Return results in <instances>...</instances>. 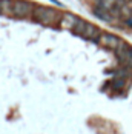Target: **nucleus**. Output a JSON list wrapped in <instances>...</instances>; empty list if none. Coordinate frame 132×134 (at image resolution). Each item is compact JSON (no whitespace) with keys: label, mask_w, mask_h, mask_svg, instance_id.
Here are the masks:
<instances>
[{"label":"nucleus","mask_w":132,"mask_h":134,"mask_svg":"<svg viewBox=\"0 0 132 134\" xmlns=\"http://www.w3.org/2000/svg\"><path fill=\"white\" fill-rule=\"evenodd\" d=\"M34 6L28 2H23V0H15L13 5V13L15 17H28L31 14H34Z\"/></svg>","instance_id":"nucleus-2"},{"label":"nucleus","mask_w":132,"mask_h":134,"mask_svg":"<svg viewBox=\"0 0 132 134\" xmlns=\"http://www.w3.org/2000/svg\"><path fill=\"white\" fill-rule=\"evenodd\" d=\"M124 83H126V82H124V77H118V79L114 80V88H115V90H121V88L124 86Z\"/></svg>","instance_id":"nucleus-10"},{"label":"nucleus","mask_w":132,"mask_h":134,"mask_svg":"<svg viewBox=\"0 0 132 134\" xmlns=\"http://www.w3.org/2000/svg\"><path fill=\"white\" fill-rule=\"evenodd\" d=\"M128 65H129V66H132V57H131V60L128 62Z\"/></svg>","instance_id":"nucleus-11"},{"label":"nucleus","mask_w":132,"mask_h":134,"mask_svg":"<svg viewBox=\"0 0 132 134\" xmlns=\"http://www.w3.org/2000/svg\"><path fill=\"white\" fill-rule=\"evenodd\" d=\"M101 34H100V31L97 29V26H94V25H88V28L85 29V32H83V36L81 37H85V39H92V40H98V37H100Z\"/></svg>","instance_id":"nucleus-6"},{"label":"nucleus","mask_w":132,"mask_h":134,"mask_svg":"<svg viewBox=\"0 0 132 134\" xmlns=\"http://www.w3.org/2000/svg\"><path fill=\"white\" fill-rule=\"evenodd\" d=\"M115 3H117V0H100V6L105 9H112Z\"/></svg>","instance_id":"nucleus-9"},{"label":"nucleus","mask_w":132,"mask_h":134,"mask_svg":"<svg viewBox=\"0 0 132 134\" xmlns=\"http://www.w3.org/2000/svg\"><path fill=\"white\" fill-rule=\"evenodd\" d=\"M98 43L103 45L105 48H109V49H117L123 42L120 40L117 36H114V34H106L105 32V34H101V36L98 37Z\"/></svg>","instance_id":"nucleus-3"},{"label":"nucleus","mask_w":132,"mask_h":134,"mask_svg":"<svg viewBox=\"0 0 132 134\" xmlns=\"http://www.w3.org/2000/svg\"><path fill=\"white\" fill-rule=\"evenodd\" d=\"M79 22V19L75 17V15H72L71 13H65L63 14V17H62V26L63 28H68V29H72L74 28V25Z\"/></svg>","instance_id":"nucleus-5"},{"label":"nucleus","mask_w":132,"mask_h":134,"mask_svg":"<svg viewBox=\"0 0 132 134\" xmlns=\"http://www.w3.org/2000/svg\"><path fill=\"white\" fill-rule=\"evenodd\" d=\"M115 54H117V57H118L120 62L128 63V62L131 60V57H132V48H131V46H128V45L123 42L118 48L115 49Z\"/></svg>","instance_id":"nucleus-4"},{"label":"nucleus","mask_w":132,"mask_h":134,"mask_svg":"<svg viewBox=\"0 0 132 134\" xmlns=\"http://www.w3.org/2000/svg\"><path fill=\"white\" fill-rule=\"evenodd\" d=\"M88 22H85V20H80L79 19V22L74 25V28H72V31L75 32V34H79V36H83V32H85V29L88 28Z\"/></svg>","instance_id":"nucleus-8"},{"label":"nucleus","mask_w":132,"mask_h":134,"mask_svg":"<svg viewBox=\"0 0 132 134\" xmlns=\"http://www.w3.org/2000/svg\"><path fill=\"white\" fill-rule=\"evenodd\" d=\"M13 0H0V14L3 15H14L13 13Z\"/></svg>","instance_id":"nucleus-7"},{"label":"nucleus","mask_w":132,"mask_h":134,"mask_svg":"<svg viewBox=\"0 0 132 134\" xmlns=\"http://www.w3.org/2000/svg\"><path fill=\"white\" fill-rule=\"evenodd\" d=\"M63 14L57 9L52 8H45V6H39L34 9V20L39 22L41 25H55L62 22Z\"/></svg>","instance_id":"nucleus-1"}]
</instances>
